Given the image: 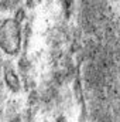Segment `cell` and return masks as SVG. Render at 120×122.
Listing matches in <instances>:
<instances>
[{"label": "cell", "instance_id": "1", "mask_svg": "<svg viewBox=\"0 0 120 122\" xmlns=\"http://www.w3.org/2000/svg\"><path fill=\"white\" fill-rule=\"evenodd\" d=\"M20 27L14 20H7L0 27V47L9 53L14 54L20 48Z\"/></svg>", "mask_w": 120, "mask_h": 122}, {"label": "cell", "instance_id": "2", "mask_svg": "<svg viewBox=\"0 0 120 122\" xmlns=\"http://www.w3.org/2000/svg\"><path fill=\"white\" fill-rule=\"evenodd\" d=\"M6 81H7V85H9L11 90H14V91L18 90V87H20V84H18V78H17L11 71H9V72L6 74Z\"/></svg>", "mask_w": 120, "mask_h": 122}]
</instances>
